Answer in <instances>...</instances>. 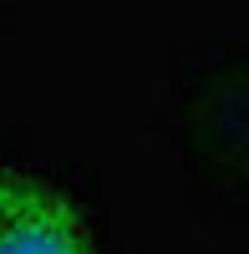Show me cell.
I'll list each match as a JSON object with an SVG mask.
<instances>
[{"instance_id":"obj_1","label":"cell","mask_w":249,"mask_h":254,"mask_svg":"<svg viewBox=\"0 0 249 254\" xmlns=\"http://www.w3.org/2000/svg\"><path fill=\"white\" fill-rule=\"evenodd\" d=\"M0 254H97L92 229L46 178L0 173Z\"/></svg>"}]
</instances>
